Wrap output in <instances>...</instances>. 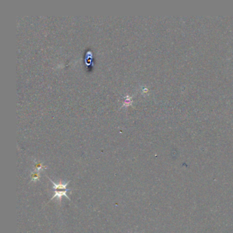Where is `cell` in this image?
<instances>
[{"label":"cell","mask_w":233,"mask_h":233,"mask_svg":"<svg viewBox=\"0 0 233 233\" xmlns=\"http://www.w3.org/2000/svg\"><path fill=\"white\" fill-rule=\"evenodd\" d=\"M31 182L32 181H39V179L40 178V172H38V171L34 170L33 172H31Z\"/></svg>","instance_id":"cell-2"},{"label":"cell","mask_w":233,"mask_h":233,"mask_svg":"<svg viewBox=\"0 0 233 233\" xmlns=\"http://www.w3.org/2000/svg\"><path fill=\"white\" fill-rule=\"evenodd\" d=\"M46 168H47V167L44 166L43 163H40V162H35L34 170L40 172V170H43V169H46Z\"/></svg>","instance_id":"cell-3"},{"label":"cell","mask_w":233,"mask_h":233,"mask_svg":"<svg viewBox=\"0 0 233 233\" xmlns=\"http://www.w3.org/2000/svg\"><path fill=\"white\" fill-rule=\"evenodd\" d=\"M48 179H49V181L52 182L53 185H54V187H53V190H54V196H53V197H51L50 200H52L53 199L55 198V197H58V201L60 202V203H61L62 197L64 196L66 197L70 201V199L69 198V197L66 195L68 191H71V190H70L66 189V186L68 185H69L70 181H68L67 182H62V181H60V182H59V183H56V182L53 181L51 179H50L49 178H48Z\"/></svg>","instance_id":"cell-1"}]
</instances>
